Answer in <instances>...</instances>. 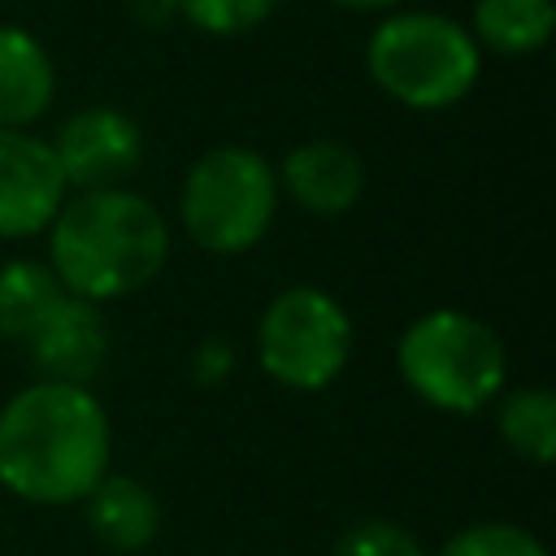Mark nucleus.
Returning <instances> with one entry per match:
<instances>
[{
    "instance_id": "nucleus-1",
    "label": "nucleus",
    "mask_w": 556,
    "mask_h": 556,
    "mask_svg": "<svg viewBox=\"0 0 556 556\" xmlns=\"http://www.w3.org/2000/svg\"><path fill=\"white\" fill-rule=\"evenodd\" d=\"M109 413L91 387L30 382L0 408V486L26 504H83L109 473Z\"/></svg>"
},
{
    "instance_id": "nucleus-2",
    "label": "nucleus",
    "mask_w": 556,
    "mask_h": 556,
    "mask_svg": "<svg viewBox=\"0 0 556 556\" xmlns=\"http://www.w3.org/2000/svg\"><path fill=\"white\" fill-rule=\"evenodd\" d=\"M169 256L165 213L130 191H74L48 226V265L70 295L109 304L148 287Z\"/></svg>"
},
{
    "instance_id": "nucleus-3",
    "label": "nucleus",
    "mask_w": 556,
    "mask_h": 556,
    "mask_svg": "<svg viewBox=\"0 0 556 556\" xmlns=\"http://www.w3.org/2000/svg\"><path fill=\"white\" fill-rule=\"evenodd\" d=\"M365 70L374 87L395 104L439 113L473 91L482 74V48L447 13L400 9L369 30Z\"/></svg>"
},
{
    "instance_id": "nucleus-4",
    "label": "nucleus",
    "mask_w": 556,
    "mask_h": 556,
    "mask_svg": "<svg viewBox=\"0 0 556 556\" xmlns=\"http://www.w3.org/2000/svg\"><path fill=\"white\" fill-rule=\"evenodd\" d=\"M404 387L439 413H482L508 378L500 334L465 308H430L395 343Z\"/></svg>"
},
{
    "instance_id": "nucleus-5",
    "label": "nucleus",
    "mask_w": 556,
    "mask_h": 556,
    "mask_svg": "<svg viewBox=\"0 0 556 556\" xmlns=\"http://www.w3.org/2000/svg\"><path fill=\"white\" fill-rule=\"evenodd\" d=\"M278 213V174L274 165L243 143L208 148L191 161L182 191H178V217L191 243L217 256H239L256 248Z\"/></svg>"
},
{
    "instance_id": "nucleus-6",
    "label": "nucleus",
    "mask_w": 556,
    "mask_h": 556,
    "mask_svg": "<svg viewBox=\"0 0 556 556\" xmlns=\"http://www.w3.org/2000/svg\"><path fill=\"white\" fill-rule=\"evenodd\" d=\"M352 356V321L321 287L278 291L256 321V361L287 391H326Z\"/></svg>"
},
{
    "instance_id": "nucleus-7",
    "label": "nucleus",
    "mask_w": 556,
    "mask_h": 556,
    "mask_svg": "<svg viewBox=\"0 0 556 556\" xmlns=\"http://www.w3.org/2000/svg\"><path fill=\"white\" fill-rule=\"evenodd\" d=\"M70 191H104L126 187V178L143 165V130L130 113L113 104H87L61 122L56 139H48Z\"/></svg>"
},
{
    "instance_id": "nucleus-8",
    "label": "nucleus",
    "mask_w": 556,
    "mask_h": 556,
    "mask_svg": "<svg viewBox=\"0 0 556 556\" xmlns=\"http://www.w3.org/2000/svg\"><path fill=\"white\" fill-rule=\"evenodd\" d=\"M70 187L48 139L0 126V239L43 235Z\"/></svg>"
},
{
    "instance_id": "nucleus-9",
    "label": "nucleus",
    "mask_w": 556,
    "mask_h": 556,
    "mask_svg": "<svg viewBox=\"0 0 556 556\" xmlns=\"http://www.w3.org/2000/svg\"><path fill=\"white\" fill-rule=\"evenodd\" d=\"M26 365L35 369L39 382H74L87 387L109 356V321L100 304L61 291L52 308L30 326L22 339Z\"/></svg>"
},
{
    "instance_id": "nucleus-10",
    "label": "nucleus",
    "mask_w": 556,
    "mask_h": 556,
    "mask_svg": "<svg viewBox=\"0 0 556 556\" xmlns=\"http://www.w3.org/2000/svg\"><path fill=\"white\" fill-rule=\"evenodd\" d=\"M278 187L313 217H339L348 213L365 191V165L361 156L339 139H308L295 143L282 156Z\"/></svg>"
},
{
    "instance_id": "nucleus-11",
    "label": "nucleus",
    "mask_w": 556,
    "mask_h": 556,
    "mask_svg": "<svg viewBox=\"0 0 556 556\" xmlns=\"http://www.w3.org/2000/svg\"><path fill=\"white\" fill-rule=\"evenodd\" d=\"M56 96V70L48 48L22 30L0 22V126L26 130L52 109Z\"/></svg>"
},
{
    "instance_id": "nucleus-12",
    "label": "nucleus",
    "mask_w": 556,
    "mask_h": 556,
    "mask_svg": "<svg viewBox=\"0 0 556 556\" xmlns=\"http://www.w3.org/2000/svg\"><path fill=\"white\" fill-rule=\"evenodd\" d=\"M87 530L113 552H143L161 530L156 495L130 473H104L87 495Z\"/></svg>"
},
{
    "instance_id": "nucleus-13",
    "label": "nucleus",
    "mask_w": 556,
    "mask_h": 556,
    "mask_svg": "<svg viewBox=\"0 0 556 556\" xmlns=\"http://www.w3.org/2000/svg\"><path fill=\"white\" fill-rule=\"evenodd\" d=\"M556 30V0H473V43L495 56H530Z\"/></svg>"
},
{
    "instance_id": "nucleus-14",
    "label": "nucleus",
    "mask_w": 556,
    "mask_h": 556,
    "mask_svg": "<svg viewBox=\"0 0 556 556\" xmlns=\"http://www.w3.org/2000/svg\"><path fill=\"white\" fill-rule=\"evenodd\" d=\"M495 430H500V439L521 460L552 465L556 460V395L547 387H513V391H500Z\"/></svg>"
},
{
    "instance_id": "nucleus-15",
    "label": "nucleus",
    "mask_w": 556,
    "mask_h": 556,
    "mask_svg": "<svg viewBox=\"0 0 556 556\" xmlns=\"http://www.w3.org/2000/svg\"><path fill=\"white\" fill-rule=\"evenodd\" d=\"M65 287L56 282L48 261L35 256H13L0 265V339L22 343L30 326L52 308V300Z\"/></svg>"
},
{
    "instance_id": "nucleus-16",
    "label": "nucleus",
    "mask_w": 556,
    "mask_h": 556,
    "mask_svg": "<svg viewBox=\"0 0 556 556\" xmlns=\"http://www.w3.org/2000/svg\"><path fill=\"white\" fill-rule=\"evenodd\" d=\"M174 9L195 30L217 35V39H235V35L256 30L278 9V0H174Z\"/></svg>"
},
{
    "instance_id": "nucleus-17",
    "label": "nucleus",
    "mask_w": 556,
    "mask_h": 556,
    "mask_svg": "<svg viewBox=\"0 0 556 556\" xmlns=\"http://www.w3.org/2000/svg\"><path fill=\"white\" fill-rule=\"evenodd\" d=\"M439 556H547V547L513 521H473L456 530Z\"/></svg>"
},
{
    "instance_id": "nucleus-18",
    "label": "nucleus",
    "mask_w": 556,
    "mask_h": 556,
    "mask_svg": "<svg viewBox=\"0 0 556 556\" xmlns=\"http://www.w3.org/2000/svg\"><path fill=\"white\" fill-rule=\"evenodd\" d=\"M330 556H426V547L391 517H361L334 539Z\"/></svg>"
},
{
    "instance_id": "nucleus-19",
    "label": "nucleus",
    "mask_w": 556,
    "mask_h": 556,
    "mask_svg": "<svg viewBox=\"0 0 556 556\" xmlns=\"http://www.w3.org/2000/svg\"><path fill=\"white\" fill-rule=\"evenodd\" d=\"M230 374H235V343L222 339V334L200 339L195 352H191V378L200 387H222Z\"/></svg>"
},
{
    "instance_id": "nucleus-20",
    "label": "nucleus",
    "mask_w": 556,
    "mask_h": 556,
    "mask_svg": "<svg viewBox=\"0 0 556 556\" xmlns=\"http://www.w3.org/2000/svg\"><path fill=\"white\" fill-rule=\"evenodd\" d=\"M339 9H356V13H382V9H400L404 0H330Z\"/></svg>"
}]
</instances>
